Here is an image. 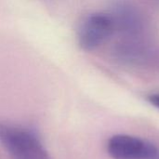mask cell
Wrapping results in <instances>:
<instances>
[{"label": "cell", "instance_id": "obj_2", "mask_svg": "<svg viewBox=\"0 0 159 159\" xmlns=\"http://www.w3.org/2000/svg\"><path fill=\"white\" fill-rule=\"evenodd\" d=\"M116 32L111 13L94 12L88 15L78 26L77 43L86 51H92L105 43Z\"/></svg>", "mask_w": 159, "mask_h": 159}, {"label": "cell", "instance_id": "obj_4", "mask_svg": "<svg viewBox=\"0 0 159 159\" xmlns=\"http://www.w3.org/2000/svg\"><path fill=\"white\" fill-rule=\"evenodd\" d=\"M116 31L129 36H139L144 30L145 21L141 12L133 6L127 3H120L116 6L111 13Z\"/></svg>", "mask_w": 159, "mask_h": 159}, {"label": "cell", "instance_id": "obj_1", "mask_svg": "<svg viewBox=\"0 0 159 159\" xmlns=\"http://www.w3.org/2000/svg\"><path fill=\"white\" fill-rule=\"evenodd\" d=\"M0 143L12 159H50L36 133L18 124L0 122Z\"/></svg>", "mask_w": 159, "mask_h": 159}, {"label": "cell", "instance_id": "obj_3", "mask_svg": "<svg viewBox=\"0 0 159 159\" xmlns=\"http://www.w3.org/2000/svg\"><path fill=\"white\" fill-rule=\"evenodd\" d=\"M107 152L113 159H159V147L127 134L111 137L107 143Z\"/></svg>", "mask_w": 159, "mask_h": 159}, {"label": "cell", "instance_id": "obj_6", "mask_svg": "<svg viewBox=\"0 0 159 159\" xmlns=\"http://www.w3.org/2000/svg\"><path fill=\"white\" fill-rule=\"evenodd\" d=\"M157 1H158V2H159V0H157Z\"/></svg>", "mask_w": 159, "mask_h": 159}, {"label": "cell", "instance_id": "obj_5", "mask_svg": "<svg viewBox=\"0 0 159 159\" xmlns=\"http://www.w3.org/2000/svg\"><path fill=\"white\" fill-rule=\"evenodd\" d=\"M147 100H148V102L153 106H155L157 109H159V93H157V94H152V95L148 96Z\"/></svg>", "mask_w": 159, "mask_h": 159}]
</instances>
